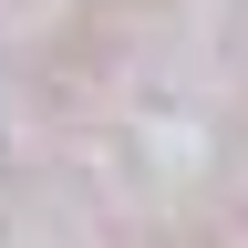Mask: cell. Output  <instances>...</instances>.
<instances>
[]
</instances>
